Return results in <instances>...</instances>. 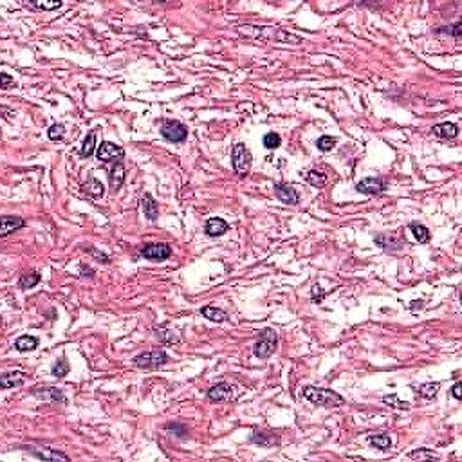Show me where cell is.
I'll return each instance as SVG.
<instances>
[{
	"instance_id": "cell-20",
	"label": "cell",
	"mask_w": 462,
	"mask_h": 462,
	"mask_svg": "<svg viewBox=\"0 0 462 462\" xmlns=\"http://www.w3.org/2000/svg\"><path fill=\"white\" fill-rule=\"evenodd\" d=\"M123 181H125V166L121 163H117V165H114L112 172H110V186H112L114 192L121 188Z\"/></svg>"
},
{
	"instance_id": "cell-23",
	"label": "cell",
	"mask_w": 462,
	"mask_h": 462,
	"mask_svg": "<svg viewBox=\"0 0 462 462\" xmlns=\"http://www.w3.org/2000/svg\"><path fill=\"white\" fill-rule=\"evenodd\" d=\"M85 192L89 193V195H92V197H103L105 186L101 184V181L96 179L94 175H89V179H87V184H85Z\"/></svg>"
},
{
	"instance_id": "cell-19",
	"label": "cell",
	"mask_w": 462,
	"mask_h": 462,
	"mask_svg": "<svg viewBox=\"0 0 462 462\" xmlns=\"http://www.w3.org/2000/svg\"><path fill=\"white\" fill-rule=\"evenodd\" d=\"M433 134L437 135V137H440V139H453L455 135L458 134L457 130V125H453V123H439V125L433 126Z\"/></svg>"
},
{
	"instance_id": "cell-25",
	"label": "cell",
	"mask_w": 462,
	"mask_h": 462,
	"mask_svg": "<svg viewBox=\"0 0 462 462\" xmlns=\"http://www.w3.org/2000/svg\"><path fill=\"white\" fill-rule=\"evenodd\" d=\"M15 347L20 352H29V350H35L38 347V340L35 336H20L15 341Z\"/></svg>"
},
{
	"instance_id": "cell-38",
	"label": "cell",
	"mask_w": 462,
	"mask_h": 462,
	"mask_svg": "<svg viewBox=\"0 0 462 462\" xmlns=\"http://www.w3.org/2000/svg\"><path fill=\"white\" fill-rule=\"evenodd\" d=\"M63 125H53L49 128V139H53V141H58V139H62V135H63Z\"/></svg>"
},
{
	"instance_id": "cell-3",
	"label": "cell",
	"mask_w": 462,
	"mask_h": 462,
	"mask_svg": "<svg viewBox=\"0 0 462 462\" xmlns=\"http://www.w3.org/2000/svg\"><path fill=\"white\" fill-rule=\"evenodd\" d=\"M276 343H278L276 332H274L273 329H265V331L260 332V338H258V341L255 343L253 352H255L256 358H260V359L269 358L274 352V349H276Z\"/></svg>"
},
{
	"instance_id": "cell-2",
	"label": "cell",
	"mask_w": 462,
	"mask_h": 462,
	"mask_svg": "<svg viewBox=\"0 0 462 462\" xmlns=\"http://www.w3.org/2000/svg\"><path fill=\"white\" fill-rule=\"evenodd\" d=\"M301 395L305 397L307 401H311L313 404H318V406H327V408H336L345 403V399L341 397L338 392L329 390V388H316V386H305L301 390Z\"/></svg>"
},
{
	"instance_id": "cell-6",
	"label": "cell",
	"mask_w": 462,
	"mask_h": 462,
	"mask_svg": "<svg viewBox=\"0 0 462 462\" xmlns=\"http://www.w3.org/2000/svg\"><path fill=\"white\" fill-rule=\"evenodd\" d=\"M166 361H168V354H166L165 350H150V352H143V354L134 358V365L137 368L163 367Z\"/></svg>"
},
{
	"instance_id": "cell-28",
	"label": "cell",
	"mask_w": 462,
	"mask_h": 462,
	"mask_svg": "<svg viewBox=\"0 0 462 462\" xmlns=\"http://www.w3.org/2000/svg\"><path fill=\"white\" fill-rule=\"evenodd\" d=\"M439 392V383H424L417 388V394L424 399H433Z\"/></svg>"
},
{
	"instance_id": "cell-8",
	"label": "cell",
	"mask_w": 462,
	"mask_h": 462,
	"mask_svg": "<svg viewBox=\"0 0 462 462\" xmlns=\"http://www.w3.org/2000/svg\"><path fill=\"white\" fill-rule=\"evenodd\" d=\"M96 156H98L99 161L103 163H112V161L121 163L123 156H125V150L121 146H117V144L110 143V141H103L98 146V150H96Z\"/></svg>"
},
{
	"instance_id": "cell-24",
	"label": "cell",
	"mask_w": 462,
	"mask_h": 462,
	"mask_svg": "<svg viewBox=\"0 0 462 462\" xmlns=\"http://www.w3.org/2000/svg\"><path fill=\"white\" fill-rule=\"evenodd\" d=\"M96 150V130H90L89 135H87L85 139H83V144H81V150H80V156L81 157H90L92 153H94Z\"/></svg>"
},
{
	"instance_id": "cell-30",
	"label": "cell",
	"mask_w": 462,
	"mask_h": 462,
	"mask_svg": "<svg viewBox=\"0 0 462 462\" xmlns=\"http://www.w3.org/2000/svg\"><path fill=\"white\" fill-rule=\"evenodd\" d=\"M69 368H71V367H69L67 359L62 356V358H60L58 361L53 365V370H51V372H53L54 377H65L69 374Z\"/></svg>"
},
{
	"instance_id": "cell-34",
	"label": "cell",
	"mask_w": 462,
	"mask_h": 462,
	"mask_svg": "<svg viewBox=\"0 0 462 462\" xmlns=\"http://www.w3.org/2000/svg\"><path fill=\"white\" fill-rule=\"evenodd\" d=\"M280 144H282V139H280L278 134H274V132H269V134L264 135V146L269 150H274L278 148Z\"/></svg>"
},
{
	"instance_id": "cell-41",
	"label": "cell",
	"mask_w": 462,
	"mask_h": 462,
	"mask_svg": "<svg viewBox=\"0 0 462 462\" xmlns=\"http://www.w3.org/2000/svg\"><path fill=\"white\" fill-rule=\"evenodd\" d=\"M11 85H15V80L9 74H6V72H2V89H9Z\"/></svg>"
},
{
	"instance_id": "cell-10",
	"label": "cell",
	"mask_w": 462,
	"mask_h": 462,
	"mask_svg": "<svg viewBox=\"0 0 462 462\" xmlns=\"http://www.w3.org/2000/svg\"><path fill=\"white\" fill-rule=\"evenodd\" d=\"M356 190H358L359 193H365V195H377V193H381L386 190V184L383 179H379V177H367V179L359 181L358 184H356Z\"/></svg>"
},
{
	"instance_id": "cell-7",
	"label": "cell",
	"mask_w": 462,
	"mask_h": 462,
	"mask_svg": "<svg viewBox=\"0 0 462 462\" xmlns=\"http://www.w3.org/2000/svg\"><path fill=\"white\" fill-rule=\"evenodd\" d=\"M161 134L165 139L172 141V143H183V141L188 137V128H186L181 121L168 119V121L163 123Z\"/></svg>"
},
{
	"instance_id": "cell-31",
	"label": "cell",
	"mask_w": 462,
	"mask_h": 462,
	"mask_svg": "<svg viewBox=\"0 0 462 462\" xmlns=\"http://www.w3.org/2000/svg\"><path fill=\"white\" fill-rule=\"evenodd\" d=\"M383 403L388 404V406H394V408H399V410H406L410 408V404L406 403V401H401L399 397L395 394H390V395H385L383 397Z\"/></svg>"
},
{
	"instance_id": "cell-12",
	"label": "cell",
	"mask_w": 462,
	"mask_h": 462,
	"mask_svg": "<svg viewBox=\"0 0 462 462\" xmlns=\"http://www.w3.org/2000/svg\"><path fill=\"white\" fill-rule=\"evenodd\" d=\"M208 397L211 401H229L235 397V386L229 383H219V385L211 386L208 390Z\"/></svg>"
},
{
	"instance_id": "cell-43",
	"label": "cell",
	"mask_w": 462,
	"mask_h": 462,
	"mask_svg": "<svg viewBox=\"0 0 462 462\" xmlns=\"http://www.w3.org/2000/svg\"><path fill=\"white\" fill-rule=\"evenodd\" d=\"M81 274H83V276H89V278H92V276H94V271L90 269V267L81 265Z\"/></svg>"
},
{
	"instance_id": "cell-32",
	"label": "cell",
	"mask_w": 462,
	"mask_h": 462,
	"mask_svg": "<svg viewBox=\"0 0 462 462\" xmlns=\"http://www.w3.org/2000/svg\"><path fill=\"white\" fill-rule=\"evenodd\" d=\"M410 458H419V460H433V458H439L437 457V453H433L431 449H413V451H410L408 455Z\"/></svg>"
},
{
	"instance_id": "cell-1",
	"label": "cell",
	"mask_w": 462,
	"mask_h": 462,
	"mask_svg": "<svg viewBox=\"0 0 462 462\" xmlns=\"http://www.w3.org/2000/svg\"><path fill=\"white\" fill-rule=\"evenodd\" d=\"M238 31L242 35L249 36H260V38H267V40H276V42H292V44H301L300 36H294L291 33H285L280 27H255V26H240Z\"/></svg>"
},
{
	"instance_id": "cell-27",
	"label": "cell",
	"mask_w": 462,
	"mask_h": 462,
	"mask_svg": "<svg viewBox=\"0 0 462 462\" xmlns=\"http://www.w3.org/2000/svg\"><path fill=\"white\" fill-rule=\"evenodd\" d=\"M38 282H40V274L36 273V271H31V273H26V274L20 276L18 287L20 289H33Z\"/></svg>"
},
{
	"instance_id": "cell-16",
	"label": "cell",
	"mask_w": 462,
	"mask_h": 462,
	"mask_svg": "<svg viewBox=\"0 0 462 462\" xmlns=\"http://www.w3.org/2000/svg\"><path fill=\"white\" fill-rule=\"evenodd\" d=\"M228 231V222L224 219H219V217H213L206 222V235L208 237H220Z\"/></svg>"
},
{
	"instance_id": "cell-9",
	"label": "cell",
	"mask_w": 462,
	"mask_h": 462,
	"mask_svg": "<svg viewBox=\"0 0 462 462\" xmlns=\"http://www.w3.org/2000/svg\"><path fill=\"white\" fill-rule=\"evenodd\" d=\"M141 255L153 262L166 260V258L172 255V247L168 246V244H146V246L141 249Z\"/></svg>"
},
{
	"instance_id": "cell-4",
	"label": "cell",
	"mask_w": 462,
	"mask_h": 462,
	"mask_svg": "<svg viewBox=\"0 0 462 462\" xmlns=\"http://www.w3.org/2000/svg\"><path fill=\"white\" fill-rule=\"evenodd\" d=\"M231 159H233V168L238 175H246L251 168V152L247 150L246 144H235L231 150Z\"/></svg>"
},
{
	"instance_id": "cell-21",
	"label": "cell",
	"mask_w": 462,
	"mask_h": 462,
	"mask_svg": "<svg viewBox=\"0 0 462 462\" xmlns=\"http://www.w3.org/2000/svg\"><path fill=\"white\" fill-rule=\"evenodd\" d=\"M368 442H370V446H372V448L381 449V451H386V449H390V446H392L390 435H386V433H377V435H370V437H368Z\"/></svg>"
},
{
	"instance_id": "cell-17",
	"label": "cell",
	"mask_w": 462,
	"mask_h": 462,
	"mask_svg": "<svg viewBox=\"0 0 462 462\" xmlns=\"http://www.w3.org/2000/svg\"><path fill=\"white\" fill-rule=\"evenodd\" d=\"M33 457L36 458H44V460H69V455L62 453V451H56L53 448H44V449H33L31 451Z\"/></svg>"
},
{
	"instance_id": "cell-36",
	"label": "cell",
	"mask_w": 462,
	"mask_h": 462,
	"mask_svg": "<svg viewBox=\"0 0 462 462\" xmlns=\"http://www.w3.org/2000/svg\"><path fill=\"white\" fill-rule=\"evenodd\" d=\"M156 334L165 343H179V338L175 336L174 331H156Z\"/></svg>"
},
{
	"instance_id": "cell-13",
	"label": "cell",
	"mask_w": 462,
	"mask_h": 462,
	"mask_svg": "<svg viewBox=\"0 0 462 462\" xmlns=\"http://www.w3.org/2000/svg\"><path fill=\"white\" fill-rule=\"evenodd\" d=\"M31 394L35 395V397H38V399H44V401H56V403L60 401V403H67L63 392L60 390V388H56V386H49V388H33Z\"/></svg>"
},
{
	"instance_id": "cell-35",
	"label": "cell",
	"mask_w": 462,
	"mask_h": 462,
	"mask_svg": "<svg viewBox=\"0 0 462 462\" xmlns=\"http://www.w3.org/2000/svg\"><path fill=\"white\" fill-rule=\"evenodd\" d=\"M462 22H457L455 26H449V27H439L437 29V35H442V33H449V35H453L455 38H460V33H462Z\"/></svg>"
},
{
	"instance_id": "cell-22",
	"label": "cell",
	"mask_w": 462,
	"mask_h": 462,
	"mask_svg": "<svg viewBox=\"0 0 462 462\" xmlns=\"http://www.w3.org/2000/svg\"><path fill=\"white\" fill-rule=\"evenodd\" d=\"M201 313H202V316H204V318L211 320V322H217V323H222V322H226V320H228V314H226L224 311L217 309V307H211V305L202 307Z\"/></svg>"
},
{
	"instance_id": "cell-11",
	"label": "cell",
	"mask_w": 462,
	"mask_h": 462,
	"mask_svg": "<svg viewBox=\"0 0 462 462\" xmlns=\"http://www.w3.org/2000/svg\"><path fill=\"white\" fill-rule=\"evenodd\" d=\"M274 195H276L283 204H291V206L298 204V201H300V195H298L296 190L292 188V186H289V184H283V183L274 184Z\"/></svg>"
},
{
	"instance_id": "cell-40",
	"label": "cell",
	"mask_w": 462,
	"mask_h": 462,
	"mask_svg": "<svg viewBox=\"0 0 462 462\" xmlns=\"http://www.w3.org/2000/svg\"><path fill=\"white\" fill-rule=\"evenodd\" d=\"M323 296H325V292L322 291V287H320V285H314L313 287V300L320 303V301L323 300Z\"/></svg>"
},
{
	"instance_id": "cell-26",
	"label": "cell",
	"mask_w": 462,
	"mask_h": 462,
	"mask_svg": "<svg viewBox=\"0 0 462 462\" xmlns=\"http://www.w3.org/2000/svg\"><path fill=\"white\" fill-rule=\"evenodd\" d=\"M410 229H412L413 237L417 238L419 244H426L430 242V231H428L426 226L422 224H417V222H413V224H410Z\"/></svg>"
},
{
	"instance_id": "cell-18",
	"label": "cell",
	"mask_w": 462,
	"mask_h": 462,
	"mask_svg": "<svg viewBox=\"0 0 462 462\" xmlns=\"http://www.w3.org/2000/svg\"><path fill=\"white\" fill-rule=\"evenodd\" d=\"M26 381V374L24 372H6L0 377V386L2 388H13V386H20Z\"/></svg>"
},
{
	"instance_id": "cell-29",
	"label": "cell",
	"mask_w": 462,
	"mask_h": 462,
	"mask_svg": "<svg viewBox=\"0 0 462 462\" xmlns=\"http://www.w3.org/2000/svg\"><path fill=\"white\" fill-rule=\"evenodd\" d=\"M307 183L316 186V188H322V186L327 184V175L322 174V172H318V170H311L309 174H307Z\"/></svg>"
},
{
	"instance_id": "cell-39",
	"label": "cell",
	"mask_w": 462,
	"mask_h": 462,
	"mask_svg": "<svg viewBox=\"0 0 462 462\" xmlns=\"http://www.w3.org/2000/svg\"><path fill=\"white\" fill-rule=\"evenodd\" d=\"M89 255H92V256H96V258H99V262H103V264H108V256L105 255V253H101V251H98V249H94V247H90V246H87V247H83Z\"/></svg>"
},
{
	"instance_id": "cell-15",
	"label": "cell",
	"mask_w": 462,
	"mask_h": 462,
	"mask_svg": "<svg viewBox=\"0 0 462 462\" xmlns=\"http://www.w3.org/2000/svg\"><path fill=\"white\" fill-rule=\"evenodd\" d=\"M141 210H143L144 217L148 220H152V222H156L157 217H159V206H157V202L152 199V195H148V193H144L143 197H141Z\"/></svg>"
},
{
	"instance_id": "cell-14",
	"label": "cell",
	"mask_w": 462,
	"mask_h": 462,
	"mask_svg": "<svg viewBox=\"0 0 462 462\" xmlns=\"http://www.w3.org/2000/svg\"><path fill=\"white\" fill-rule=\"evenodd\" d=\"M26 226L22 217H13V215H4L2 217V222H0V235L2 237H8V235L15 233L18 229H22Z\"/></svg>"
},
{
	"instance_id": "cell-37",
	"label": "cell",
	"mask_w": 462,
	"mask_h": 462,
	"mask_svg": "<svg viewBox=\"0 0 462 462\" xmlns=\"http://www.w3.org/2000/svg\"><path fill=\"white\" fill-rule=\"evenodd\" d=\"M33 8H38V9H60L62 8V2L60 0H54V2H31Z\"/></svg>"
},
{
	"instance_id": "cell-33",
	"label": "cell",
	"mask_w": 462,
	"mask_h": 462,
	"mask_svg": "<svg viewBox=\"0 0 462 462\" xmlns=\"http://www.w3.org/2000/svg\"><path fill=\"white\" fill-rule=\"evenodd\" d=\"M316 146H318V150H322V152H331V150L336 146V139L331 137V135H322V137L316 141Z\"/></svg>"
},
{
	"instance_id": "cell-42",
	"label": "cell",
	"mask_w": 462,
	"mask_h": 462,
	"mask_svg": "<svg viewBox=\"0 0 462 462\" xmlns=\"http://www.w3.org/2000/svg\"><path fill=\"white\" fill-rule=\"evenodd\" d=\"M451 395H453L455 399H460L462 397V385L460 383H455L453 388H451Z\"/></svg>"
},
{
	"instance_id": "cell-5",
	"label": "cell",
	"mask_w": 462,
	"mask_h": 462,
	"mask_svg": "<svg viewBox=\"0 0 462 462\" xmlns=\"http://www.w3.org/2000/svg\"><path fill=\"white\" fill-rule=\"evenodd\" d=\"M374 240H376L377 246H381L385 251H390V253L401 251V249H404V247L408 246L406 238L403 237L401 231H394V233H379Z\"/></svg>"
}]
</instances>
